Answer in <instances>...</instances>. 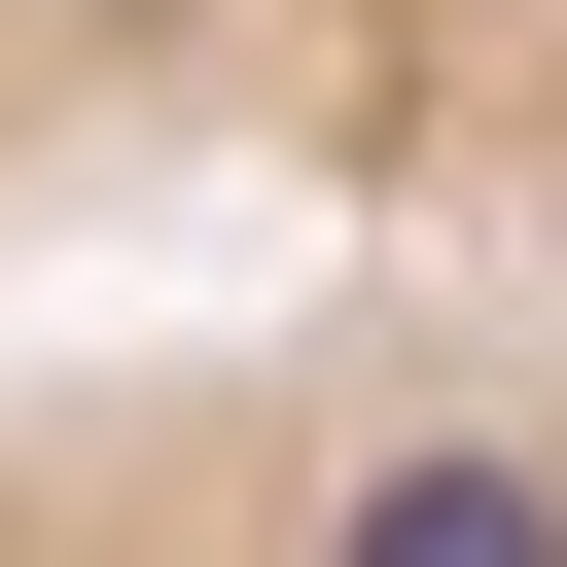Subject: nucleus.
I'll use <instances>...</instances> for the list:
<instances>
[{
	"instance_id": "f257e3e1",
	"label": "nucleus",
	"mask_w": 567,
	"mask_h": 567,
	"mask_svg": "<svg viewBox=\"0 0 567 567\" xmlns=\"http://www.w3.org/2000/svg\"><path fill=\"white\" fill-rule=\"evenodd\" d=\"M142 284L567 319V0H0V319Z\"/></svg>"
},
{
	"instance_id": "f03ea898",
	"label": "nucleus",
	"mask_w": 567,
	"mask_h": 567,
	"mask_svg": "<svg viewBox=\"0 0 567 567\" xmlns=\"http://www.w3.org/2000/svg\"><path fill=\"white\" fill-rule=\"evenodd\" d=\"M0 567H567V319L461 284L0 319Z\"/></svg>"
}]
</instances>
